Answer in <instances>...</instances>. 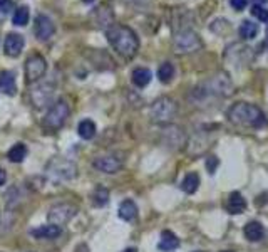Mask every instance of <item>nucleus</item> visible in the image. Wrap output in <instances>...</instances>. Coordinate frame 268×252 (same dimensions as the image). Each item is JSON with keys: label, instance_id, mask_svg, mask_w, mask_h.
<instances>
[{"label": "nucleus", "instance_id": "obj_1", "mask_svg": "<svg viewBox=\"0 0 268 252\" xmlns=\"http://www.w3.org/2000/svg\"><path fill=\"white\" fill-rule=\"evenodd\" d=\"M106 37L112 49L124 59H133L139 51V39L128 25L114 24L106 30Z\"/></svg>", "mask_w": 268, "mask_h": 252}, {"label": "nucleus", "instance_id": "obj_2", "mask_svg": "<svg viewBox=\"0 0 268 252\" xmlns=\"http://www.w3.org/2000/svg\"><path fill=\"white\" fill-rule=\"evenodd\" d=\"M229 123L243 128H263L266 126V116L258 106L250 103H237L228 109Z\"/></svg>", "mask_w": 268, "mask_h": 252}, {"label": "nucleus", "instance_id": "obj_3", "mask_svg": "<svg viewBox=\"0 0 268 252\" xmlns=\"http://www.w3.org/2000/svg\"><path fill=\"white\" fill-rule=\"evenodd\" d=\"M200 96H232L233 83L226 74H216L195 89Z\"/></svg>", "mask_w": 268, "mask_h": 252}, {"label": "nucleus", "instance_id": "obj_4", "mask_svg": "<svg viewBox=\"0 0 268 252\" xmlns=\"http://www.w3.org/2000/svg\"><path fill=\"white\" fill-rule=\"evenodd\" d=\"M178 114V105L174 103L171 98L163 96L158 98V100L151 105L149 109V116L155 123L160 124H168L171 123Z\"/></svg>", "mask_w": 268, "mask_h": 252}, {"label": "nucleus", "instance_id": "obj_5", "mask_svg": "<svg viewBox=\"0 0 268 252\" xmlns=\"http://www.w3.org/2000/svg\"><path fill=\"white\" fill-rule=\"evenodd\" d=\"M70 114V108L69 105L65 103L64 100H59L57 103H54L52 108L49 109L47 114L44 116V121H42V128L47 130V131H57L61 130L65 119L69 118Z\"/></svg>", "mask_w": 268, "mask_h": 252}, {"label": "nucleus", "instance_id": "obj_6", "mask_svg": "<svg viewBox=\"0 0 268 252\" xmlns=\"http://www.w3.org/2000/svg\"><path fill=\"white\" fill-rule=\"evenodd\" d=\"M174 52L176 54H191L195 51H198L203 46L200 36L191 29H183L179 30L176 37H174Z\"/></svg>", "mask_w": 268, "mask_h": 252}, {"label": "nucleus", "instance_id": "obj_7", "mask_svg": "<svg viewBox=\"0 0 268 252\" xmlns=\"http://www.w3.org/2000/svg\"><path fill=\"white\" fill-rule=\"evenodd\" d=\"M75 213H78V207L75 205H72V204H57L49 210L47 218H49V224H52V226L62 227L70 220V218L75 217Z\"/></svg>", "mask_w": 268, "mask_h": 252}, {"label": "nucleus", "instance_id": "obj_8", "mask_svg": "<svg viewBox=\"0 0 268 252\" xmlns=\"http://www.w3.org/2000/svg\"><path fill=\"white\" fill-rule=\"evenodd\" d=\"M47 71V62L41 54H32L25 61V79L27 83H35L39 81Z\"/></svg>", "mask_w": 268, "mask_h": 252}, {"label": "nucleus", "instance_id": "obj_9", "mask_svg": "<svg viewBox=\"0 0 268 252\" xmlns=\"http://www.w3.org/2000/svg\"><path fill=\"white\" fill-rule=\"evenodd\" d=\"M56 32V27H54V22L47 17V15H37L35 22H34V34L39 41H49Z\"/></svg>", "mask_w": 268, "mask_h": 252}, {"label": "nucleus", "instance_id": "obj_10", "mask_svg": "<svg viewBox=\"0 0 268 252\" xmlns=\"http://www.w3.org/2000/svg\"><path fill=\"white\" fill-rule=\"evenodd\" d=\"M52 94H54L52 86L47 83L39 84V86H35L34 89H30V100H32V103H34L35 108L46 106L47 103L52 100Z\"/></svg>", "mask_w": 268, "mask_h": 252}, {"label": "nucleus", "instance_id": "obj_11", "mask_svg": "<svg viewBox=\"0 0 268 252\" xmlns=\"http://www.w3.org/2000/svg\"><path fill=\"white\" fill-rule=\"evenodd\" d=\"M24 37L20 34H15V32H10V34L5 37V42H4V51L7 56L10 57H17L20 56L22 49H24Z\"/></svg>", "mask_w": 268, "mask_h": 252}, {"label": "nucleus", "instance_id": "obj_12", "mask_svg": "<svg viewBox=\"0 0 268 252\" xmlns=\"http://www.w3.org/2000/svg\"><path fill=\"white\" fill-rule=\"evenodd\" d=\"M92 165L104 173H118L123 168V162L116 156H99L92 162Z\"/></svg>", "mask_w": 268, "mask_h": 252}, {"label": "nucleus", "instance_id": "obj_13", "mask_svg": "<svg viewBox=\"0 0 268 252\" xmlns=\"http://www.w3.org/2000/svg\"><path fill=\"white\" fill-rule=\"evenodd\" d=\"M49 172H52L57 177H62L65 180L75 177V167L74 163L65 162V160H52L49 163Z\"/></svg>", "mask_w": 268, "mask_h": 252}, {"label": "nucleus", "instance_id": "obj_14", "mask_svg": "<svg viewBox=\"0 0 268 252\" xmlns=\"http://www.w3.org/2000/svg\"><path fill=\"white\" fill-rule=\"evenodd\" d=\"M163 136H165V143L171 148H181L184 145V133L178 126H169V128H166Z\"/></svg>", "mask_w": 268, "mask_h": 252}, {"label": "nucleus", "instance_id": "obj_15", "mask_svg": "<svg viewBox=\"0 0 268 252\" xmlns=\"http://www.w3.org/2000/svg\"><path fill=\"white\" fill-rule=\"evenodd\" d=\"M245 209H247V200L243 199V195L240 192H232L226 200V210L237 215V213H243Z\"/></svg>", "mask_w": 268, "mask_h": 252}, {"label": "nucleus", "instance_id": "obj_16", "mask_svg": "<svg viewBox=\"0 0 268 252\" xmlns=\"http://www.w3.org/2000/svg\"><path fill=\"white\" fill-rule=\"evenodd\" d=\"M62 232V229L59 226H52V224H49V226H42L39 229H34V231H30V235L35 239H46V240H52L59 237Z\"/></svg>", "mask_w": 268, "mask_h": 252}, {"label": "nucleus", "instance_id": "obj_17", "mask_svg": "<svg viewBox=\"0 0 268 252\" xmlns=\"http://www.w3.org/2000/svg\"><path fill=\"white\" fill-rule=\"evenodd\" d=\"M243 234H245V237L250 240V242H258V240L263 239L265 229H263V226H261L260 222L251 220V222L247 224V226H245Z\"/></svg>", "mask_w": 268, "mask_h": 252}, {"label": "nucleus", "instance_id": "obj_18", "mask_svg": "<svg viewBox=\"0 0 268 252\" xmlns=\"http://www.w3.org/2000/svg\"><path fill=\"white\" fill-rule=\"evenodd\" d=\"M179 247V239L174 235L171 231H163L161 234V240L158 244V249L163 252H173Z\"/></svg>", "mask_w": 268, "mask_h": 252}, {"label": "nucleus", "instance_id": "obj_19", "mask_svg": "<svg viewBox=\"0 0 268 252\" xmlns=\"http://www.w3.org/2000/svg\"><path fill=\"white\" fill-rule=\"evenodd\" d=\"M0 89L9 96H14L15 92H17L15 76L10 73V71H2V73H0Z\"/></svg>", "mask_w": 268, "mask_h": 252}, {"label": "nucleus", "instance_id": "obj_20", "mask_svg": "<svg viewBox=\"0 0 268 252\" xmlns=\"http://www.w3.org/2000/svg\"><path fill=\"white\" fill-rule=\"evenodd\" d=\"M96 25L104 29V27H109L112 24V9H109L107 5H101L99 9H96Z\"/></svg>", "mask_w": 268, "mask_h": 252}, {"label": "nucleus", "instance_id": "obj_21", "mask_svg": "<svg viewBox=\"0 0 268 252\" xmlns=\"http://www.w3.org/2000/svg\"><path fill=\"white\" fill-rule=\"evenodd\" d=\"M119 217L126 222H133L136 217H138V207L133 200H124L121 205H119Z\"/></svg>", "mask_w": 268, "mask_h": 252}, {"label": "nucleus", "instance_id": "obj_22", "mask_svg": "<svg viewBox=\"0 0 268 252\" xmlns=\"http://www.w3.org/2000/svg\"><path fill=\"white\" fill-rule=\"evenodd\" d=\"M238 34L243 41H251L258 34V25L251 20H243L242 25L238 27Z\"/></svg>", "mask_w": 268, "mask_h": 252}, {"label": "nucleus", "instance_id": "obj_23", "mask_svg": "<svg viewBox=\"0 0 268 252\" xmlns=\"http://www.w3.org/2000/svg\"><path fill=\"white\" fill-rule=\"evenodd\" d=\"M198 187H200V175L195 172L186 173V177L181 182V190L184 192V194H189V195L195 194V192L198 190Z\"/></svg>", "mask_w": 268, "mask_h": 252}, {"label": "nucleus", "instance_id": "obj_24", "mask_svg": "<svg viewBox=\"0 0 268 252\" xmlns=\"http://www.w3.org/2000/svg\"><path fill=\"white\" fill-rule=\"evenodd\" d=\"M133 83L134 86H138V87H144L149 84V81L152 78V74H151V71L149 69H146V68H138V69H134L133 71Z\"/></svg>", "mask_w": 268, "mask_h": 252}, {"label": "nucleus", "instance_id": "obj_25", "mask_svg": "<svg viewBox=\"0 0 268 252\" xmlns=\"http://www.w3.org/2000/svg\"><path fill=\"white\" fill-rule=\"evenodd\" d=\"M91 199H92V205L104 207L109 202V190L106 187H102V185H97L94 192H92Z\"/></svg>", "mask_w": 268, "mask_h": 252}, {"label": "nucleus", "instance_id": "obj_26", "mask_svg": "<svg viewBox=\"0 0 268 252\" xmlns=\"http://www.w3.org/2000/svg\"><path fill=\"white\" fill-rule=\"evenodd\" d=\"M25 156H27V146L24 143H17V145H14L12 148L9 150L7 153V158L12 163H22L25 160Z\"/></svg>", "mask_w": 268, "mask_h": 252}, {"label": "nucleus", "instance_id": "obj_27", "mask_svg": "<svg viewBox=\"0 0 268 252\" xmlns=\"http://www.w3.org/2000/svg\"><path fill=\"white\" fill-rule=\"evenodd\" d=\"M78 133L81 138L84 140H92L96 136V124L94 121H91V119H84V121H81L78 126Z\"/></svg>", "mask_w": 268, "mask_h": 252}, {"label": "nucleus", "instance_id": "obj_28", "mask_svg": "<svg viewBox=\"0 0 268 252\" xmlns=\"http://www.w3.org/2000/svg\"><path fill=\"white\" fill-rule=\"evenodd\" d=\"M158 78H160L161 83H171L174 78V66L171 62H163L158 69Z\"/></svg>", "mask_w": 268, "mask_h": 252}, {"label": "nucleus", "instance_id": "obj_29", "mask_svg": "<svg viewBox=\"0 0 268 252\" xmlns=\"http://www.w3.org/2000/svg\"><path fill=\"white\" fill-rule=\"evenodd\" d=\"M12 20H14V24L19 27L27 25V22H29V7H27V5H20V7H17V10L14 12Z\"/></svg>", "mask_w": 268, "mask_h": 252}, {"label": "nucleus", "instance_id": "obj_30", "mask_svg": "<svg viewBox=\"0 0 268 252\" xmlns=\"http://www.w3.org/2000/svg\"><path fill=\"white\" fill-rule=\"evenodd\" d=\"M251 14H253L260 22H268V10L258 4H255L253 7H251Z\"/></svg>", "mask_w": 268, "mask_h": 252}, {"label": "nucleus", "instance_id": "obj_31", "mask_svg": "<svg viewBox=\"0 0 268 252\" xmlns=\"http://www.w3.org/2000/svg\"><path fill=\"white\" fill-rule=\"evenodd\" d=\"M14 10V2L12 0H0V17H5Z\"/></svg>", "mask_w": 268, "mask_h": 252}, {"label": "nucleus", "instance_id": "obj_32", "mask_svg": "<svg viewBox=\"0 0 268 252\" xmlns=\"http://www.w3.org/2000/svg\"><path fill=\"white\" fill-rule=\"evenodd\" d=\"M218 165H220V162H218L216 156H208V160H206V168H208V172H210V173H215L216 168H218Z\"/></svg>", "mask_w": 268, "mask_h": 252}, {"label": "nucleus", "instance_id": "obj_33", "mask_svg": "<svg viewBox=\"0 0 268 252\" xmlns=\"http://www.w3.org/2000/svg\"><path fill=\"white\" fill-rule=\"evenodd\" d=\"M229 4L235 10H243L248 5V0H229Z\"/></svg>", "mask_w": 268, "mask_h": 252}, {"label": "nucleus", "instance_id": "obj_34", "mask_svg": "<svg viewBox=\"0 0 268 252\" xmlns=\"http://www.w3.org/2000/svg\"><path fill=\"white\" fill-rule=\"evenodd\" d=\"M5 182H7V173H5V170L0 168V187H4Z\"/></svg>", "mask_w": 268, "mask_h": 252}, {"label": "nucleus", "instance_id": "obj_35", "mask_svg": "<svg viewBox=\"0 0 268 252\" xmlns=\"http://www.w3.org/2000/svg\"><path fill=\"white\" fill-rule=\"evenodd\" d=\"M123 252H138V250H136V249H133V247H131V249H126V250H123Z\"/></svg>", "mask_w": 268, "mask_h": 252}, {"label": "nucleus", "instance_id": "obj_36", "mask_svg": "<svg viewBox=\"0 0 268 252\" xmlns=\"http://www.w3.org/2000/svg\"><path fill=\"white\" fill-rule=\"evenodd\" d=\"M84 2H86V4H91V2H94V0H84Z\"/></svg>", "mask_w": 268, "mask_h": 252}, {"label": "nucleus", "instance_id": "obj_37", "mask_svg": "<svg viewBox=\"0 0 268 252\" xmlns=\"http://www.w3.org/2000/svg\"><path fill=\"white\" fill-rule=\"evenodd\" d=\"M266 46H268V30H266Z\"/></svg>", "mask_w": 268, "mask_h": 252}, {"label": "nucleus", "instance_id": "obj_38", "mask_svg": "<svg viewBox=\"0 0 268 252\" xmlns=\"http://www.w3.org/2000/svg\"><path fill=\"white\" fill-rule=\"evenodd\" d=\"M223 252H232V250H223Z\"/></svg>", "mask_w": 268, "mask_h": 252}, {"label": "nucleus", "instance_id": "obj_39", "mask_svg": "<svg viewBox=\"0 0 268 252\" xmlns=\"http://www.w3.org/2000/svg\"><path fill=\"white\" fill-rule=\"evenodd\" d=\"M260 2H265V0H260Z\"/></svg>", "mask_w": 268, "mask_h": 252}]
</instances>
